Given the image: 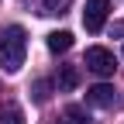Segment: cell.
I'll list each match as a JSON object with an SVG mask.
<instances>
[{"mask_svg": "<svg viewBox=\"0 0 124 124\" xmlns=\"http://www.w3.org/2000/svg\"><path fill=\"white\" fill-rule=\"evenodd\" d=\"M0 124H24V110L17 103H4L0 107Z\"/></svg>", "mask_w": 124, "mask_h": 124, "instance_id": "cell-8", "label": "cell"}, {"mask_svg": "<svg viewBox=\"0 0 124 124\" xmlns=\"http://www.w3.org/2000/svg\"><path fill=\"white\" fill-rule=\"evenodd\" d=\"M110 35H124V21H117V24L110 28Z\"/></svg>", "mask_w": 124, "mask_h": 124, "instance_id": "cell-11", "label": "cell"}, {"mask_svg": "<svg viewBox=\"0 0 124 124\" xmlns=\"http://www.w3.org/2000/svg\"><path fill=\"white\" fill-rule=\"evenodd\" d=\"M31 93H35L38 103H45V100H48V79H38L35 86H31Z\"/></svg>", "mask_w": 124, "mask_h": 124, "instance_id": "cell-10", "label": "cell"}, {"mask_svg": "<svg viewBox=\"0 0 124 124\" xmlns=\"http://www.w3.org/2000/svg\"><path fill=\"white\" fill-rule=\"evenodd\" d=\"M72 0H35L38 14H45V17H52V14H66Z\"/></svg>", "mask_w": 124, "mask_h": 124, "instance_id": "cell-7", "label": "cell"}, {"mask_svg": "<svg viewBox=\"0 0 124 124\" xmlns=\"http://www.w3.org/2000/svg\"><path fill=\"white\" fill-rule=\"evenodd\" d=\"M45 45H48V52H55V55L69 52L72 48V31H52V35L45 38Z\"/></svg>", "mask_w": 124, "mask_h": 124, "instance_id": "cell-6", "label": "cell"}, {"mask_svg": "<svg viewBox=\"0 0 124 124\" xmlns=\"http://www.w3.org/2000/svg\"><path fill=\"white\" fill-rule=\"evenodd\" d=\"M24 55H28V31L21 24L0 28V66H4V72H17L24 66Z\"/></svg>", "mask_w": 124, "mask_h": 124, "instance_id": "cell-1", "label": "cell"}, {"mask_svg": "<svg viewBox=\"0 0 124 124\" xmlns=\"http://www.w3.org/2000/svg\"><path fill=\"white\" fill-rule=\"evenodd\" d=\"M107 14H110V0H86V10H83V28L90 35H97V31L107 24Z\"/></svg>", "mask_w": 124, "mask_h": 124, "instance_id": "cell-3", "label": "cell"}, {"mask_svg": "<svg viewBox=\"0 0 124 124\" xmlns=\"http://www.w3.org/2000/svg\"><path fill=\"white\" fill-rule=\"evenodd\" d=\"M86 100H90L93 107H117V93H114V86L97 83V86L86 90Z\"/></svg>", "mask_w": 124, "mask_h": 124, "instance_id": "cell-4", "label": "cell"}, {"mask_svg": "<svg viewBox=\"0 0 124 124\" xmlns=\"http://www.w3.org/2000/svg\"><path fill=\"white\" fill-rule=\"evenodd\" d=\"M59 90L62 93H72L76 86H79V66H59Z\"/></svg>", "mask_w": 124, "mask_h": 124, "instance_id": "cell-5", "label": "cell"}, {"mask_svg": "<svg viewBox=\"0 0 124 124\" xmlns=\"http://www.w3.org/2000/svg\"><path fill=\"white\" fill-rule=\"evenodd\" d=\"M66 117H69L72 124H93V121H90V114L83 110V107H76V103H69V107H66Z\"/></svg>", "mask_w": 124, "mask_h": 124, "instance_id": "cell-9", "label": "cell"}, {"mask_svg": "<svg viewBox=\"0 0 124 124\" xmlns=\"http://www.w3.org/2000/svg\"><path fill=\"white\" fill-rule=\"evenodd\" d=\"M83 66H86L90 72H97V76H114L117 59H114V52H110V48H103V45H93V48H86Z\"/></svg>", "mask_w": 124, "mask_h": 124, "instance_id": "cell-2", "label": "cell"}]
</instances>
